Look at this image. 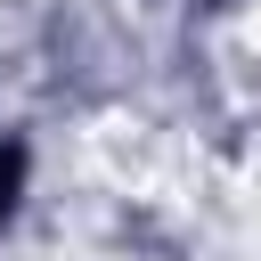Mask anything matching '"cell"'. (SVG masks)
<instances>
[{"label":"cell","instance_id":"1","mask_svg":"<svg viewBox=\"0 0 261 261\" xmlns=\"http://www.w3.org/2000/svg\"><path fill=\"white\" fill-rule=\"evenodd\" d=\"M16 188H24V147H16V139H0V220H8Z\"/></svg>","mask_w":261,"mask_h":261}]
</instances>
